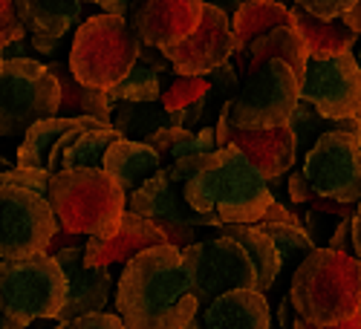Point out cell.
Masks as SVG:
<instances>
[{
	"label": "cell",
	"mask_w": 361,
	"mask_h": 329,
	"mask_svg": "<svg viewBox=\"0 0 361 329\" xmlns=\"http://www.w3.org/2000/svg\"><path fill=\"white\" fill-rule=\"evenodd\" d=\"M116 312L130 329H185L202 306L183 249L171 243L136 254L116 283Z\"/></svg>",
	"instance_id": "cell-1"
},
{
	"label": "cell",
	"mask_w": 361,
	"mask_h": 329,
	"mask_svg": "<svg viewBox=\"0 0 361 329\" xmlns=\"http://www.w3.org/2000/svg\"><path fill=\"white\" fill-rule=\"evenodd\" d=\"M183 199L197 214L220 223H260L275 197L269 179L234 144L217 147L205 165L183 185Z\"/></svg>",
	"instance_id": "cell-2"
},
{
	"label": "cell",
	"mask_w": 361,
	"mask_h": 329,
	"mask_svg": "<svg viewBox=\"0 0 361 329\" xmlns=\"http://www.w3.org/2000/svg\"><path fill=\"white\" fill-rule=\"evenodd\" d=\"M289 301L298 318L333 326L361 309V260L336 249H315L295 266Z\"/></svg>",
	"instance_id": "cell-3"
},
{
	"label": "cell",
	"mask_w": 361,
	"mask_h": 329,
	"mask_svg": "<svg viewBox=\"0 0 361 329\" xmlns=\"http://www.w3.org/2000/svg\"><path fill=\"white\" fill-rule=\"evenodd\" d=\"M47 199L61 228L99 240H110L128 211L125 188L104 168L55 170Z\"/></svg>",
	"instance_id": "cell-4"
},
{
	"label": "cell",
	"mask_w": 361,
	"mask_h": 329,
	"mask_svg": "<svg viewBox=\"0 0 361 329\" xmlns=\"http://www.w3.org/2000/svg\"><path fill=\"white\" fill-rule=\"evenodd\" d=\"M142 41L133 35L130 20L125 15H93L78 29L70 46V70L73 75L93 87L110 89L122 81L139 61Z\"/></svg>",
	"instance_id": "cell-5"
},
{
	"label": "cell",
	"mask_w": 361,
	"mask_h": 329,
	"mask_svg": "<svg viewBox=\"0 0 361 329\" xmlns=\"http://www.w3.org/2000/svg\"><path fill=\"white\" fill-rule=\"evenodd\" d=\"M67 304V275L49 252L0 260V309L12 321H58Z\"/></svg>",
	"instance_id": "cell-6"
},
{
	"label": "cell",
	"mask_w": 361,
	"mask_h": 329,
	"mask_svg": "<svg viewBox=\"0 0 361 329\" xmlns=\"http://www.w3.org/2000/svg\"><path fill=\"white\" fill-rule=\"evenodd\" d=\"M61 116V84L49 64L35 58H6L0 73V139L23 136L41 118Z\"/></svg>",
	"instance_id": "cell-7"
},
{
	"label": "cell",
	"mask_w": 361,
	"mask_h": 329,
	"mask_svg": "<svg viewBox=\"0 0 361 329\" xmlns=\"http://www.w3.org/2000/svg\"><path fill=\"white\" fill-rule=\"evenodd\" d=\"M231 101V118L240 130L286 128L300 101V75L283 61L255 67Z\"/></svg>",
	"instance_id": "cell-8"
},
{
	"label": "cell",
	"mask_w": 361,
	"mask_h": 329,
	"mask_svg": "<svg viewBox=\"0 0 361 329\" xmlns=\"http://www.w3.org/2000/svg\"><path fill=\"white\" fill-rule=\"evenodd\" d=\"M55 231L58 217L47 197L20 185H0V260L47 252Z\"/></svg>",
	"instance_id": "cell-9"
},
{
	"label": "cell",
	"mask_w": 361,
	"mask_h": 329,
	"mask_svg": "<svg viewBox=\"0 0 361 329\" xmlns=\"http://www.w3.org/2000/svg\"><path fill=\"white\" fill-rule=\"evenodd\" d=\"M185 263L194 275V292L200 297V306L205 309L214 297L231 289H257V268L249 252L240 246L234 237L220 234L212 240H197L183 249Z\"/></svg>",
	"instance_id": "cell-10"
},
{
	"label": "cell",
	"mask_w": 361,
	"mask_h": 329,
	"mask_svg": "<svg viewBox=\"0 0 361 329\" xmlns=\"http://www.w3.org/2000/svg\"><path fill=\"white\" fill-rule=\"evenodd\" d=\"M304 176L315 194L336 202H361V139L358 133L326 130L304 156Z\"/></svg>",
	"instance_id": "cell-11"
},
{
	"label": "cell",
	"mask_w": 361,
	"mask_h": 329,
	"mask_svg": "<svg viewBox=\"0 0 361 329\" xmlns=\"http://www.w3.org/2000/svg\"><path fill=\"white\" fill-rule=\"evenodd\" d=\"M300 101H310L329 122L361 116V64L355 55L310 58L300 78Z\"/></svg>",
	"instance_id": "cell-12"
},
{
	"label": "cell",
	"mask_w": 361,
	"mask_h": 329,
	"mask_svg": "<svg viewBox=\"0 0 361 329\" xmlns=\"http://www.w3.org/2000/svg\"><path fill=\"white\" fill-rule=\"evenodd\" d=\"M234 52H237V41L228 9L205 0L200 26L183 44L165 49V58L171 61V70L176 75H212L217 67L231 61Z\"/></svg>",
	"instance_id": "cell-13"
},
{
	"label": "cell",
	"mask_w": 361,
	"mask_h": 329,
	"mask_svg": "<svg viewBox=\"0 0 361 329\" xmlns=\"http://www.w3.org/2000/svg\"><path fill=\"white\" fill-rule=\"evenodd\" d=\"M217 144H234L237 151H243L252 165L269 179V182H278L283 173L292 170L295 159H298V142L292 128H272V130H240L231 118V101L226 99L220 118H217Z\"/></svg>",
	"instance_id": "cell-14"
},
{
	"label": "cell",
	"mask_w": 361,
	"mask_h": 329,
	"mask_svg": "<svg viewBox=\"0 0 361 329\" xmlns=\"http://www.w3.org/2000/svg\"><path fill=\"white\" fill-rule=\"evenodd\" d=\"M128 211H136L145 220H150L176 249L197 243L194 211L183 199V194H176V185L171 182L168 170H157L145 185L128 194Z\"/></svg>",
	"instance_id": "cell-15"
},
{
	"label": "cell",
	"mask_w": 361,
	"mask_h": 329,
	"mask_svg": "<svg viewBox=\"0 0 361 329\" xmlns=\"http://www.w3.org/2000/svg\"><path fill=\"white\" fill-rule=\"evenodd\" d=\"M205 0H133L128 20L133 35L154 49L183 44L202 20Z\"/></svg>",
	"instance_id": "cell-16"
},
{
	"label": "cell",
	"mask_w": 361,
	"mask_h": 329,
	"mask_svg": "<svg viewBox=\"0 0 361 329\" xmlns=\"http://www.w3.org/2000/svg\"><path fill=\"white\" fill-rule=\"evenodd\" d=\"M84 249H87V243L61 249L52 254L67 275V304H64L61 315H58V321H75V318L93 315V312H104V306L110 301V289H113L110 268L87 266Z\"/></svg>",
	"instance_id": "cell-17"
},
{
	"label": "cell",
	"mask_w": 361,
	"mask_h": 329,
	"mask_svg": "<svg viewBox=\"0 0 361 329\" xmlns=\"http://www.w3.org/2000/svg\"><path fill=\"white\" fill-rule=\"evenodd\" d=\"M168 243L165 234L145 220L136 211H125L122 225L110 237V240H99V237H90L87 249H84V263L87 266H128L136 254H142L150 246H162Z\"/></svg>",
	"instance_id": "cell-18"
},
{
	"label": "cell",
	"mask_w": 361,
	"mask_h": 329,
	"mask_svg": "<svg viewBox=\"0 0 361 329\" xmlns=\"http://www.w3.org/2000/svg\"><path fill=\"white\" fill-rule=\"evenodd\" d=\"M202 329H272V312L260 289H231L202 309Z\"/></svg>",
	"instance_id": "cell-19"
},
{
	"label": "cell",
	"mask_w": 361,
	"mask_h": 329,
	"mask_svg": "<svg viewBox=\"0 0 361 329\" xmlns=\"http://www.w3.org/2000/svg\"><path fill=\"white\" fill-rule=\"evenodd\" d=\"M122 139V130L110 122H99L93 128H81L67 133L49 156V170H73V168H102L110 144Z\"/></svg>",
	"instance_id": "cell-20"
},
{
	"label": "cell",
	"mask_w": 361,
	"mask_h": 329,
	"mask_svg": "<svg viewBox=\"0 0 361 329\" xmlns=\"http://www.w3.org/2000/svg\"><path fill=\"white\" fill-rule=\"evenodd\" d=\"M102 168L125 188V194H133L157 170H162V156L150 142H136V139L122 136L118 142L110 144Z\"/></svg>",
	"instance_id": "cell-21"
},
{
	"label": "cell",
	"mask_w": 361,
	"mask_h": 329,
	"mask_svg": "<svg viewBox=\"0 0 361 329\" xmlns=\"http://www.w3.org/2000/svg\"><path fill=\"white\" fill-rule=\"evenodd\" d=\"M99 122L102 118H93V116H49V118H41V122H35L23 133V142L18 147V165L49 170V156L58 147V142L73 130L93 128Z\"/></svg>",
	"instance_id": "cell-22"
},
{
	"label": "cell",
	"mask_w": 361,
	"mask_h": 329,
	"mask_svg": "<svg viewBox=\"0 0 361 329\" xmlns=\"http://www.w3.org/2000/svg\"><path fill=\"white\" fill-rule=\"evenodd\" d=\"M15 6L29 35H47L61 41L78 23L84 0H15Z\"/></svg>",
	"instance_id": "cell-23"
},
{
	"label": "cell",
	"mask_w": 361,
	"mask_h": 329,
	"mask_svg": "<svg viewBox=\"0 0 361 329\" xmlns=\"http://www.w3.org/2000/svg\"><path fill=\"white\" fill-rule=\"evenodd\" d=\"M220 234H228L234 240L243 246L257 268V280H260V292L266 294L269 289L275 286V280L281 278L283 272V263H281V252L275 246V240L269 237L266 228H260L257 223H220L217 225Z\"/></svg>",
	"instance_id": "cell-24"
},
{
	"label": "cell",
	"mask_w": 361,
	"mask_h": 329,
	"mask_svg": "<svg viewBox=\"0 0 361 329\" xmlns=\"http://www.w3.org/2000/svg\"><path fill=\"white\" fill-rule=\"evenodd\" d=\"M240 52H249V73L255 67H260L263 61H283L289 64L300 78L307 73V61H310V49L304 35L298 32V26H278L272 32L260 35L257 41L249 44V49H240Z\"/></svg>",
	"instance_id": "cell-25"
},
{
	"label": "cell",
	"mask_w": 361,
	"mask_h": 329,
	"mask_svg": "<svg viewBox=\"0 0 361 329\" xmlns=\"http://www.w3.org/2000/svg\"><path fill=\"white\" fill-rule=\"evenodd\" d=\"M289 23H295L292 9L281 4V0H240V6L231 15L237 52L249 49V44L257 41L260 35L272 32L278 26H289Z\"/></svg>",
	"instance_id": "cell-26"
},
{
	"label": "cell",
	"mask_w": 361,
	"mask_h": 329,
	"mask_svg": "<svg viewBox=\"0 0 361 329\" xmlns=\"http://www.w3.org/2000/svg\"><path fill=\"white\" fill-rule=\"evenodd\" d=\"M292 18H295V26L298 32L304 35L307 41V49H310V58H324V55H341V52H353L358 38L353 29L338 18V20H324V18H315L310 12H304L300 6L292 9Z\"/></svg>",
	"instance_id": "cell-27"
},
{
	"label": "cell",
	"mask_w": 361,
	"mask_h": 329,
	"mask_svg": "<svg viewBox=\"0 0 361 329\" xmlns=\"http://www.w3.org/2000/svg\"><path fill=\"white\" fill-rule=\"evenodd\" d=\"M110 125L118 128V130H122V136H128V139L150 142V136H157L165 128H173V125L183 128V113H179V110L171 113L159 101H154V104H130V101H122V104L113 107Z\"/></svg>",
	"instance_id": "cell-28"
},
{
	"label": "cell",
	"mask_w": 361,
	"mask_h": 329,
	"mask_svg": "<svg viewBox=\"0 0 361 329\" xmlns=\"http://www.w3.org/2000/svg\"><path fill=\"white\" fill-rule=\"evenodd\" d=\"M49 70L55 73L58 84H61V116H93L102 122L113 118V101L107 96V89H93L81 84L70 64H49Z\"/></svg>",
	"instance_id": "cell-29"
},
{
	"label": "cell",
	"mask_w": 361,
	"mask_h": 329,
	"mask_svg": "<svg viewBox=\"0 0 361 329\" xmlns=\"http://www.w3.org/2000/svg\"><path fill=\"white\" fill-rule=\"evenodd\" d=\"M107 96H110L113 107L122 104V101H130V104H154V101H159V96H162L159 73L136 61V67H133L122 81L107 89Z\"/></svg>",
	"instance_id": "cell-30"
},
{
	"label": "cell",
	"mask_w": 361,
	"mask_h": 329,
	"mask_svg": "<svg viewBox=\"0 0 361 329\" xmlns=\"http://www.w3.org/2000/svg\"><path fill=\"white\" fill-rule=\"evenodd\" d=\"M260 228H266L269 237L275 240V246H278V252H281L283 268L298 266L310 252L318 249L315 240L310 237V231L300 225V223H266V225H260Z\"/></svg>",
	"instance_id": "cell-31"
},
{
	"label": "cell",
	"mask_w": 361,
	"mask_h": 329,
	"mask_svg": "<svg viewBox=\"0 0 361 329\" xmlns=\"http://www.w3.org/2000/svg\"><path fill=\"white\" fill-rule=\"evenodd\" d=\"M212 96V78L208 75H171L168 84L162 87L159 104L171 113L185 110L202 99Z\"/></svg>",
	"instance_id": "cell-32"
},
{
	"label": "cell",
	"mask_w": 361,
	"mask_h": 329,
	"mask_svg": "<svg viewBox=\"0 0 361 329\" xmlns=\"http://www.w3.org/2000/svg\"><path fill=\"white\" fill-rule=\"evenodd\" d=\"M289 128L295 133V142H298V151H310V147L326 133V130H333L336 122H329V118H324L310 101H298L292 118H289Z\"/></svg>",
	"instance_id": "cell-33"
},
{
	"label": "cell",
	"mask_w": 361,
	"mask_h": 329,
	"mask_svg": "<svg viewBox=\"0 0 361 329\" xmlns=\"http://www.w3.org/2000/svg\"><path fill=\"white\" fill-rule=\"evenodd\" d=\"M49 176H52V170H47V168L15 165V168L0 170V185H20V188H29V191L47 197L49 194Z\"/></svg>",
	"instance_id": "cell-34"
},
{
	"label": "cell",
	"mask_w": 361,
	"mask_h": 329,
	"mask_svg": "<svg viewBox=\"0 0 361 329\" xmlns=\"http://www.w3.org/2000/svg\"><path fill=\"white\" fill-rule=\"evenodd\" d=\"M295 214H298L300 225L310 231V237L315 240L318 249H324V246L329 243V237L336 234V228H338V223H341L338 217L324 214V211H315V208H310V205H307V211H295Z\"/></svg>",
	"instance_id": "cell-35"
},
{
	"label": "cell",
	"mask_w": 361,
	"mask_h": 329,
	"mask_svg": "<svg viewBox=\"0 0 361 329\" xmlns=\"http://www.w3.org/2000/svg\"><path fill=\"white\" fill-rule=\"evenodd\" d=\"M29 32L23 29V23L18 18L15 0H0V46H9L12 41H20Z\"/></svg>",
	"instance_id": "cell-36"
},
{
	"label": "cell",
	"mask_w": 361,
	"mask_h": 329,
	"mask_svg": "<svg viewBox=\"0 0 361 329\" xmlns=\"http://www.w3.org/2000/svg\"><path fill=\"white\" fill-rule=\"evenodd\" d=\"M358 0H295V6H300L304 12L324 18V20H338L344 18Z\"/></svg>",
	"instance_id": "cell-37"
},
{
	"label": "cell",
	"mask_w": 361,
	"mask_h": 329,
	"mask_svg": "<svg viewBox=\"0 0 361 329\" xmlns=\"http://www.w3.org/2000/svg\"><path fill=\"white\" fill-rule=\"evenodd\" d=\"M67 329H130L122 315H113V312H93V315H84L75 321H67Z\"/></svg>",
	"instance_id": "cell-38"
},
{
	"label": "cell",
	"mask_w": 361,
	"mask_h": 329,
	"mask_svg": "<svg viewBox=\"0 0 361 329\" xmlns=\"http://www.w3.org/2000/svg\"><path fill=\"white\" fill-rule=\"evenodd\" d=\"M326 249H336V252H347V254H355V249H353V217L338 223L336 234L329 237Z\"/></svg>",
	"instance_id": "cell-39"
},
{
	"label": "cell",
	"mask_w": 361,
	"mask_h": 329,
	"mask_svg": "<svg viewBox=\"0 0 361 329\" xmlns=\"http://www.w3.org/2000/svg\"><path fill=\"white\" fill-rule=\"evenodd\" d=\"M87 240H90V237H84V234H73V231H67V228H61V225H58V231L52 234V240H49L47 252H49V254H55V252H61V249L84 246Z\"/></svg>",
	"instance_id": "cell-40"
},
{
	"label": "cell",
	"mask_w": 361,
	"mask_h": 329,
	"mask_svg": "<svg viewBox=\"0 0 361 329\" xmlns=\"http://www.w3.org/2000/svg\"><path fill=\"white\" fill-rule=\"evenodd\" d=\"M292 329H361V309L353 318H347L341 323H333V326H315V323H307L304 318H295L292 321Z\"/></svg>",
	"instance_id": "cell-41"
},
{
	"label": "cell",
	"mask_w": 361,
	"mask_h": 329,
	"mask_svg": "<svg viewBox=\"0 0 361 329\" xmlns=\"http://www.w3.org/2000/svg\"><path fill=\"white\" fill-rule=\"evenodd\" d=\"M93 4H96L104 15H125V18H128L133 0H93Z\"/></svg>",
	"instance_id": "cell-42"
},
{
	"label": "cell",
	"mask_w": 361,
	"mask_h": 329,
	"mask_svg": "<svg viewBox=\"0 0 361 329\" xmlns=\"http://www.w3.org/2000/svg\"><path fill=\"white\" fill-rule=\"evenodd\" d=\"M353 249H355V257L361 260V202H358L355 217H353Z\"/></svg>",
	"instance_id": "cell-43"
},
{
	"label": "cell",
	"mask_w": 361,
	"mask_h": 329,
	"mask_svg": "<svg viewBox=\"0 0 361 329\" xmlns=\"http://www.w3.org/2000/svg\"><path fill=\"white\" fill-rule=\"evenodd\" d=\"M341 20H344V23L353 29L355 35H361V0H358V4H355V6H353V9H350L344 18H341Z\"/></svg>",
	"instance_id": "cell-44"
},
{
	"label": "cell",
	"mask_w": 361,
	"mask_h": 329,
	"mask_svg": "<svg viewBox=\"0 0 361 329\" xmlns=\"http://www.w3.org/2000/svg\"><path fill=\"white\" fill-rule=\"evenodd\" d=\"M29 41H32V46L38 52H55V46L61 44L58 38H47V35H29Z\"/></svg>",
	"instance_id": "cell-45"
},
{
	"label": "cell",
	"mask_w": 361,
	"mask_h": 329,
	"mask_svg": "<svg viewBox=\"0 0 361 329\" xmlns=\"http://www.w3.org/2000/svg\"><path fill=\"white\" fill-rule=\"evenodd\" d=\"M0 329H26L23 323H18V321H12L4 309H0Z\"/></svg>",
	"instance_id": "cell-46"
},
{
	"label": "cell",
	"mask_w": 361,
	"mask_h": 329,
	"mask_svg": "<svg viewBox=\"0 0 361 329\" xmlns=\"http://www.w3.org/2000/svg\"><path fill=\"white\" fill-rule=\"evenodd\" d=\"M185 329H202V321L197 318V321H191V326H185Z\"/></svg>",
	"instance_id": "cell-47"
},
{
	"label": "cell",
	"mask_w": 361,
	"mask_h": 329,
	"mask_svg": "<svg viewBox=\"0 0 361 329\" xmlns=\"http://www.w3.org/2000/svg\"><path fill=\"white\" fill-rule=\"evenodd\" d=\"M4 67H6V58H4V46H0V73H4Z\"/></svg>",
	"instance_id": "cell-48"
},
{
	"label": "cell",
	"mask_w": 361,
	"mask_h": 329,
	"mask_svg": "<svg viewBox=\"0 0 361 329\" xmlns=\"http://www.w3.org/2000/svg\"><path fill=\"white\" fill-rule=\"evenodd\" d=\"M355 61H358V64H361V49H358V55H355Z\"/></svg>",
	"instance_id": "cell-49"
},
{
	"label": "cell",
	"mask_w": 361,
	"mask_h": 329,
	"mask_svg": "<svg viewBox=\"0 0 361 329\" xmlns=\"http://www.w3.org/2000/svg\"><path fill=\"white\" fill-rule=\"evenodd\" d=\"M358 118H361V116H358ZM358 139H361V133H358Z\"/></svg>",
	"instance_id": "cell-50"
}]
</instances>
